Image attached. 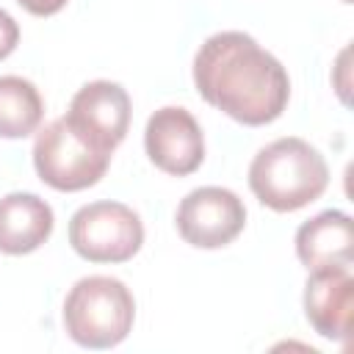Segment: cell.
<instances>
[{
    "label": "cell",
    "instance_id": "6da1fadb",
    "mask_svg": "<svg viewBox=\"0 0 354 354\" xmlns=\"http://www.w3.org/2000/svg\"><path fill=\"white\" fill-rule=\"evenodd\" d=\"M194 86L205 102L249 127L279 119L290 100L285 66L243 30H221L199 44Z\"/></svg>",
    "mask_w": 354,
    "mask_h": 354
},
{
    "label": "cell",
    "instance_id": "7a4b0ae2",
    "mask_svg": "<svg viewBox=\"0 0 354 354\" xmlns=\"http://www.w3.org/2000/svg\"><path fill=\"white\" fill-rule=\"evenodd\" d=\"M329 185L324 155L304 138L285 136L266 144L249 163L252 194L277 213H293L315 202Z\"/></svg>",
    "mask_w": 354,
    "mask_h": 354
},
{
    "label": "cell",
    "instance_id": "3957f363",
    "mask_svg": "<svg viewBox=\"0 0 354 354\" xmlns=\"http://www.w3.org/2000/svg\"><path fill=\"white\" fill-rule=\"evenodd\" d=\"M136 318L130 288L116 277H83L64 299V329L83 348L119 346Z\"/></svg>",
    "mask_w": 354,
    "mask_h": 354
},
{
    "label": "cell",
    "instance_id": "277c9868",
    "mask_svg": "<svg viewBox=\"0 0 354 354\" xmlns=\"http://www.w3.org/2000/svg\"><path fill=\"white\" fill-rule=\"evenodd\" d=\"M33 166L41 183H47L50 188L83 191L105 177L111 152L97 147L66 116H61L39 130L33 144Z\"/></svg>",
    "mask_w": 354,
    "mask_h": 354
},
{
    "label": "cell",
    "instance_id": "5b68a950",
    "mask_svg": "<svg viewBox=\"0 0 354 354\" xmlns=\"http://www.w3.org/2000/svg\"><path fill=\"white\" fill-rule=\"evenodd\" d=\"M69 243L88 263H124L141 249L144 224L122 202H91L69 218Z\"/></svg>",
    "mask_w": 354,
    "mask_h": 354
},
{
    "label": "cell",
    "instance_id": "8992f818",
    "mask_svg": "<svg viewBox=\"0 0 354 354\" xmlns=\"http://www.w3.org/2000/svg\"><path fill=\"white\" fill-rule=\"evenodd\" d=\"M174 221L185 243L196 249H218L243 232L246 207L235 191L221 185H202L183 196Z\"/></svg>",
    "mask_w": 354,
    "mask_h": 354
},
{
    "label": "cell",
    "instance_id": "52a82bcc",
    "mask_svg": "<svg viewBox=\"0 0 354 354\" xmlns=\"http://www.w3.org/2000/svg\"><path fill=\"white\" fill-rule=\"evenodd\" d=\"M144 149L149 160L174 177H185L205 160L202 127L191 111L180 105L158 108L144 127Z\"/></svg>",
    "mask_w": 354,
    "mask_h": 354
},
{
    "label": "cell",
    "instance_id": "ba28073f",
    "mask_svg": "<svg viewBox=\"0 0 354 354\" xmlns=\"http://www.w3.org/2000/svg\"><path fill=\"white\" fill-rule=\"evenodd\" d=\"M66 119L97 147L113 155L130 127V97L113 80H91L72 97Z\"/></svg>",
    "mask_w": 354,
    "mask_h": 354
},
{
    "label": "cell",
    "instance_id": "9c48e42d",
    "mask_svg": "<svg viewBox=\"0 0 354 354\" xmlns=\"http://www.w3.org/2000/svg\"><path fill=\"white\" fill-rule=\"evenodd\" d=\"M304 315L321 337L348 343L354 315L351 266L310 271V279L304 285Z\"/></svg>",
    "mask_w": 354,
    "mask_h": 354
},
{
    "label": "cell",
    "instance_id": "30bf717a",
    "mask_svg": "<svg viewBox=\"0 0 354 354\" xmlns=\"http://www.w3.org/2000/svg\"><path fill=\"white\" fill-rule=\"evenodd\" d=\"M296 254L307 271L351 266L354 221L343 210H324L296 230Z\"/></svg>",
    "mask_w": 354,
    "mask_h": 354
},
{
    "label": "cell",
    "instance_id": "8fae6325",
    "mask_svg": "<svg viewBox=\"0 0 354 354\" xmlns=\"http://www.w3.org/2000/svg\"><path fill=\"white\" fill-rule=\"evenodd\" d=\"M53 207L30 191H14L0 199V252L30 254L53 232Z\"/></svg>",
    "mask_w": 354,
    "mask_h": 354
},
{
    "label": "cell",
    "instance_id": "7c38bea8",
    "mask_svg": "<svg viewBox=\"0 0 354 354\" xmlns=\"http://www.w3.org/2000/svg\"><path fill=\"white\" fill-rule=\"evenodd\" d=\"M44 100L39 88L19 75H0V136L25 138L39 130Z\"/></svg>",
    "mask_w": 354,
    "mask_h": 354
},
{
    "label": "cell",
    "instance_id": "4fadbf2b",
    "mask_svg": "<svg viewBox=\"0 0 354 354\" xmlns=\"http://www.w3.org/2000/svg\"><path fill=\"white\" fill-rule=\"evenodd\" d=\"M17 41H19V25L8 11L0 8V61L14 53Z\"/></svg>",
    "mask_w": 354,
    "mask_h": 354
},
{
    "label": "cell",
    "instance_id": "5bb4252c",
    "mask_svg": "<svg viewBox=\"0 0 354 354\" xmlns=\"http://www.w3.org/2000/svg\"><path fill=\"white\" fill-rule=\"evenodd\" d=\"M25 11H30L33 17H53L58 14L69 0H17Z\"/></svg>",
    "mask_w": 354,
    "mask_h": 354
},
{
    "label": "cell",
    "instance_id": "9a60e30c",
    "mask_svg": "<svg viewBox=\"0 0 354 354\" xmlns=\"http://www.w3.org/2000/svg\"><path fill=\"white\" fill-rule=\"evenodd\" d=\"M346 58H348V47L340 53V61H337V69H340V83H337V91H340V100H343V102H348V83L343 80V77H346V72H348Z\"/></svg>",
    "mask_w": 354,
    "mask_h": 354
},
{
    "label": "cell",
    "instance_id": "2e32d148",
    "mask_svg": "<svg viewBox=\"0 0 354 354\" xmlns=\"http://www.w3.org/2000/svg\"><path fill=\"white\" fill-rule=\"evenodd\" d=\"M343 3H351V0H343Z\"/></svg>",
    "mask_w": 354,
    "mask_h": 354
}]
</instances>
